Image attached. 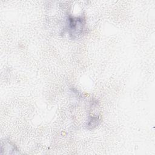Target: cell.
<instances>
[{"label":"cell","instance_id":"3","mask_svg":"<svg viewBox=\"0 0 155 155\" xmlns=\"http://www.w3.org/2000/svg\"><path fill=\"white\" fill-rule=\"evenodd\" d=\"M100 119L98 116H90L88 120L87 127L88 129H93L99 124Z\"/></svg>","mask_w":155,"mask_h":155},{"label":"cell","instance_id":"1","mask_svg":"<svg viewBox=\"0 0 155 155\" xmlns=\"http://www.w3.org/2000/svg\"><path fill=\"white\" fill-rule=\"evenodd\" d=\"M66 30L72 39L82 36L86 30V21L84 16H74L71 15L66 19Z\"/></svg>","mask_w":155,"mask_h":155},{"label":"cell","instance_id":"2","mask_svg":"<svg viewBox=\"0 0 155 155\" xmlns=\"http://www.w3.org/2000/svg\"><path fill=\"white\" fill-rule=\"evenodd\" d=\"M1 152L2 154H12L19 153L18 149L16 145L10 140L4 139L1 142Z\"/></svg>","mask_w":155,"mask_h":155}]
</instances>
